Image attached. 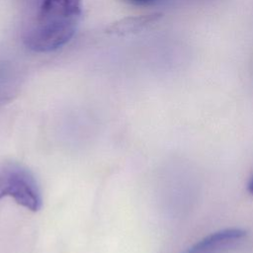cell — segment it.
Segmentation results:
<instances>
[{"label":"cell","instance_id":"obj_1","mask_svg":"<svg viewBox=\"0 0 253 253\" xmlns=\"http://www.w3.org/2000/svg\"><path fill=\"white\" fill-rule=\"evenodd\" d=\"M82 15V0H41L24 35L26 46L39 52L55 50L75 34Z\"/></svg>","mask_w":253,"mask_h":253},{"label":"cell","instance_id":"obj_6","mask_svg":"<svg viewBox=\"0 0 253 253\" xmlns=\"http://www.w3.org/2000/svg\"><path fill=\"white\" fill-rule=\"evenodd\" d=\"M247 189H248L249 193L253 195V176L251 177V179H250V180H249V182H248V185H247Z\"/></svg>","mask_w":253,"mask_h":253},{"label":"cell","instance_id":"obj_5","mask_svg":"<svg viewBox=\"0 0 253 253\" xmlns=\"http://www.w3.org/2000/svg\"><path fill=\"white\" fill-rule=\"evenodd\" d=\"M123 1L135 6H150L157 3L159 0H123Z\"/></svg>","mask_w":253,"mask_h":253},{"label":"cell","instance_id":"obj_2","mask_svg":"<svg viewBox=\"0 0 253 253\" xmlns=\"http://www.w3.org/2000/svg\"><path fill=\"white\" fill-rule=\"evenodd\" d=\"M11 197L23 208L38 211L42 209V198L34 174L17 162L0 163V200Z\"/></svg>","mask_w":253,"mask_h":253},{"label":"cell","instance_id":"obj_4","mask_svg":"<svg viewBox=\"0 0 253 253\" xmlns=\"http://www.w3.org/2000/svg\"><path fill=\"white\" fill-rule=\"evenodd\" d=\"M160 18V14H150V15H142L135 17H126L121 20H118L112 24H110L106 32L110 35H115L119 37L127 36L131 34H136L147 26L155 23Z\"/></svg>","mask_w":253,"mask_h":253},{"label":"cell","instance_id":"obj_3","mask_svg":"<svg viewBox=\"0 0 253 253\" xmlns=\"http://www.w3.org/2000/svg\"><path fill=\"white\" fill-rule=\"evenodd\" d=\"M245 236L246 231L241 228L220 229L203 237L183 253H218L242 240Z\"/></svg>","mask_w":253,"mask_h":253}]
</instances>
